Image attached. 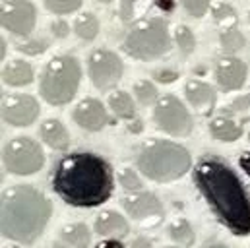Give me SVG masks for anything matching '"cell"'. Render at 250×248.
<instances>
[{
	"instance_id": "cell-1",
	"label": "cell",
	"mask_w": 250,
	"mask_h": 248,
	"mask_svg": "<svg viewBox=\"0 0 250 248\" xmlns=\"http://www.w3.org/2000/svg\"><path fill=\"white\" fill-rule=\"evenodd\" d=\"M194 185L221 225L237 237L250 235V194L223 159L202 157L194 167Z\"/></svg>"
},
{
	"instance_id": "cell-2",
	"label": "cell",
	"mask_w": 250,
	"mask_h": 248,
	"mask_svg": "<svg viewBox=\"0 0 250 248\" xmlns=\"http://www.w3.org/2000/svg\"><path fill=\"white\" fill-rule=\"evenodd\" d=\"M51 185L55 194L74 207H97L113 194L111 165L97 153L74 151L55 165Z\"/></svg>"
},
{
	"instance_id": "cell-3",
	"label": "cell",
	"mask_w": 250,
	"mask_h": 248,
	"mask_svg": "<svg viewBox=\"0 0 250 248\" xmlns=\"http://www.w3.org/2000/svg\"><path fill=\"white\" fill-rule=\"evenodd\" d=\"M51 215V200L33 186L16 185L2 192L0 231L4 239L31 247L45 233Z\"/></svg>"
},
{
	"instance_id": "cell-4",
	"label": "cell",
	"mask_w": 250,
	"mask_h": 248,
	"mask_svg": "<svg viewBox=\"0 0 250 248\" xmlns=\"http://www.w3.org/2000/svg\"><path fill=\"white\" fill-rule=\"evenodd\" d=\"M192 157L187 147L167 142L151 140L138 153V169L155 183H173L190 171Z\"/></svg>"
},
{
	"instance_id": "cell-5",
	"label": "cell",
	"mask_w": 250,
	"mask_h": 248,
	"mask_svg": "<svg viewBox=\"0 0 250 248\" xmlns=\"http://www.w3.org/2000/svg\"><path fill=\"white\" fill-rule=\"evenodd\" d=\"M82 68L78 59L61 55L47 62L41 76V97L51 105H66L80 87Z\"/></svg>"
},
{
	"instance_id": "cell-6",
	"label": "cell",
	"mask_w": 250,
	"mask_h": 248,
	"mask_svg": "<svg viewBox=\"0 0 250 248\" xmlns=\"http://www.w3.org/2000/svg\"><path fill=\"white\" fill-rule=\"evenodd\" d=\"M123 49L126 55L138 61H151L167 55L171 49V35L167 21L161 18H147L138 21L126 33Z\"/></svg>"
},
{
	"instance_id": "cell-7",
	"label": "cell",
	"mask_w": 250,
	"mask_h": 248,
	"mask_svg": "<svg viewBox=\"0 0 250 248\" xmlns=\"http://www.w3.org/2000/svg\"><path fill=\"white\" fill-rule=\"evenodd\" d=\"M4 167L12 175H33L43 169L45 165V153L41 145L31 138H14L6 144L4 155H2Z\"/></svg>"
},
{
	"instance_id": "cell-8",
	"label": "cell",
	"mask_w": 250,
	"mask_h": 248,
	"mask_svg": "<svg viewBox=\"0 0 250 248\" xmlns=\"http://www.w3.org/2000/svg\"><path fill=\"white\" fill-rule=\"evenodd\" d=\"M153 121L159 130L167 132L169 136L181 138L192 132V117L187 107L175 95H165L155 103Z\"/></svg>"
},
{
	"instance_id": "cell-9",
	"label": "cell",
	"mask_w": 250,
	"mask_h": 248,
	"mask_svg": "<svg viewBox=\"0 0 250 248\" xmlns=\"http://www.w3.org/2000/svg\"><path fill=\"white\" fill-rule=\"evenodd\" d=\"M87 70H89V78L93 85L101 91H109L121 82L125 66L115 53L107 49H97L91 53L87 61Z\"/></svg>"
},
{
	"instance_id": "cell-10",
	"label": "cell",
	"mask_w": 250,
	"mask_h": 248,
	"mask_svg": "<svg viewBox=\"0 0 250 248\" xmlns=\"http://www.w3.org/2000/svg\"><path fill=\"white\" fill-rule=\"evenodd\" d=\"M123 207L142 227H155L163 221V204L151 192H132L123 198Z\"/></svg>"
},
{
	"instance_id": "cell-11",
	"label": "cell",
	"mask_w": 250,
	"mask_h": 248,
	"mask_svg": "<svg viewBox=\"0 0 250 248\" xmlns=\"http://www.w3.org/2000/svg\"><path fill=\"white\" fill-rule=\"evenodd\" d=\"M35 6L29 0H6L2 4L0 21L2 27L16 33V35H27L35 27Z\"/></svg>"
},
{
	"instance_id": "cell-12",
	"label": "cell",
	"mask_w": 250,
	"mask_h": 248,
	"mask_svg": "<svg viewBox=\"0 0 250 248\" xmlns=\"http://www.w3.org/2000/svg\"><path fill=\"white\" fill-rule=\"evenodd\" d=\"M39 115V103L31 95H8L2 99V121L12 126H29Z\"/></svg>"
},
{
	"instance_id": "cell-13",
	"label": "cell",
	"mask_w": 250,
	"mask_h": 248,
	"mask_svg": "<svg viewBox=\"0 0 250 248\" xmlns=\"http://www.w3.org/2000/svg\"><path fill=\"white\" fill-rule=\"evenodd\" d=\"M74 121L87 132H99L109 124V115L101 101L89 97L78 103V107L74 109Z\"/></svg>"
},
{
	"instance_id": "cell-14",
	"label": "cell",
	"mask_w": 250,
	"mask_h": 248,
	"mask_svg": "<svg viewBox=\"0 0 250 248\" xmlns=\"http://www.w3.org/2000/svg\"><path fill=\"white\" fill-rule=\"evenodd\" d=\"M247 64L235 57H225L217 62L215 66V78H217V83L227 89V91H235V89H241L245 85V80H247Z\"/></svg>"
},
{
	"instance_id": "cell-15",
	"label": "cell",
	"mask_w": 250,
	"mask_h": 248,
	"mask_svg": "<svg viewBox=\"0 0 250 248\" xmlns=\"http://www.w3.org/2000/svg\"><path fill=\"white\" fill-rule=\"evenodd\" d=\"M185 95H187L188 103L196 109V113L200 115H209L213 111L215 105V89L200 80H190L185 87Z\"/></svg>"
},
{
	"instance_id": "cell-16",
	"label": "cell",
	"mask_w": 250,
	"mask_h": 248,
	"mask_svg": "<svg viewBox=\"0 0 250 248\" xmlns=\"http://www.w3.org/2000/svg\"><path fill=\"white\" fill-rule=\"evenodd\" d=\"M93 231L99 237H105V239H125L130 233V225L117 211H101L95 217Z\"/></svg>"
},
{
	"instance_id": "cell-17",
	"label": "cell",
	"mask_w": 250,
	"mask_h": 248,
	"mask_svg": "<svg viewBox=\"0 0 250 248\" xmlns=\"http://www.w3.org/2000/svg\"><path fill=\"white\" fill-rule=\"evenodd\" d=\"M41 138L49 147L57 151H64L70 145V134L66 132L64 124L55 119H49L41 124Z\"/></svg>"
},
{
	"instance_id": "cell-18",
	"label": "cell",
	"mask_w": 250,
	"mask_h": 248,
	"mask_svg": "<svg viewBox=\"0 0 250 248\" xmlns=\"http://www.w3.org/2000/svg\"><path fill=\"white\" fill-rule=\"evenodd\" d=\"M2 80H4V83L12 85V87L29 85V83L33 82V68H31L29 62L12 61V62H8V66L4 68Z\"/></svg>"
},
{
	"instance_id": "cell-19",
	"label": "cell",
	"mask_w": 250,
	"mask_h": 248,
	"mask_svg": "<svg viewBox=\"0 0 250 248\" xmlns=\"http://www.w3.org/2000/svg\"><path fill=\"white\" fill-rule=\"evenodd\" d=\"M209 132L219 142H235L241 138L243 128L237 121H233L229 117H217L209 123Z\"/></svg>"
},
{
	"instance_id": "cell-20",
	"label": "cell",
	"mask_w": 250,
	"mask_h": 248,
	"mask_svg": "<svg viewBox=\"0 0 250 248\" xmlns=\"http://www.w3.org/2000/svg\"><path fill=\"white\" fill-rule=\"evenodd\" d=\"M61 241L74 248H87L89 241H91V233H89L87 225H83V223H70V225L62 227Z\"/></svg>"
},
{
	"instance_id": "cell-21",
	"label": "cell",
	"mask_w": 250,
	"mask_h": 248,
	"mask_svg": "<svg viewBox=\"0 0 250 248\" xmlns=\"http://www.w3.org/2000/svg\"><path fill=\"white\" fill-rule=\"evenodd\" d=\"M109 107L123 121H132L134 115H136L134 103H132V99H130V95L126 91H115V93H111L109 95Z\"/></svg>"
},
{
	"instance_id": "cell-22",
	"label": "cell",
	"mask_w": 250,
	"mask_h": 248,
	"mask_svg": "<svg viewBox=\"0 0 250 248\" xmlns=\"http://www.w3.org/2000/svg\"><path fill=\"white\" fill-rule=\"evenodd\" d=\"M74 31L80 39L83 41H93L99 33V21L97 18L91 14V12H85V14H80L74 21Z\"/></svg>"
},
{
	"instance_id": "cell-23",
	"label": "cell",
	"mask_w": 250,
	"mask_h": 248,
	"mask_svg": "<svg viewBox=\"0 0 250 248\" xmlns=\"http://www.w3.org/2000/svg\"><path fill=\"white\" fill-rule=\"evenodd\" d=\"M169 237L179 245V247H192L196 241L194 229L187 219H175L169 225Z\"/></svg>"
},
{
	"instance_id": "cell-24",
	"label": "cell",
	"mask_w": 250,
	"mask_h": 248,
	"mask_svg": "<svg viewBox=\"0 0 250 248\" xmlns=\"http://www.w3.org/2000/svg\"><path fill=\"white\" fill-rule=\"evenodd\" d=\"M219 43H221V49H223L225 55H235V53L243 51V47H245L247 41H245V35L241 33L239 27H231V29L221 31Z\"/></svg>"
},
{
	"instance_id": "cell-25",
	"label": "cell",
	"mask_w": 250,
	"mask_h": 248,
	"mask_svg": "<svg viewBox=\"0 0 250 248\" xmlns=\"http://www.w3.org/2000/svg\"><path fill=\"white\" fill-rule=\"evenodd\" d=\"M211 14H213V20L223 27V31L231 29V27H237V14H235L233 6L225 4V2H219V4L213 6Z\"/></svg>"
},
{
	"instance_id": "cell-26",
	"label": "cell",
	"mask_w": 250,
	"mask_h": 248,
	"mask_svg": "<svg viewBox=\"0 0 250 248\" xmlns=\"http://www.w3.org/2000/svg\"><path fill=\"white\" fill-rule=\"evenodd\" d=\"M134 95L142 105H151L157 99V89L151 82L147 80H140L134 83Z\"/></svg>"
},
{
	"instance_id": "cell-27",
	"label": "cell",
	"mask_w": 250,
	"mask_h": 248,
	"mask_svg": "<svg viewBox=\"0 0 250 248\" xmlns=\"http://www.w3.org/2000/svg\"><path fill=\"white\" fill-rule=\"evenodd\" d=\"M225 115L229 117H241V119H250V91L233 99L225 107Z\"/></svg>"
},
{
	"instance_id": "cell-28",
	"label": "cell",
	"mask_w": 250,
	"mask_h": 248,
	"mask_svg": "<svg viewBox=\"0 0 250 248\" xmlns=\"http://www.w3.org/2000/svg\"><path fill=\"white\" fill-rule=\"evenodd\" d=\"M175 43L179 45V49L185 55H190L196 49L194 33L190 31V27H187V25H177V29H175Z\"/></svg>"
},
{
	"instance_id": "cell-29",
	"label": "cell",
	"mask_w": 250,
	"mask_h": 248,
	"mask_svg": "<svg viewBox=\"0 0 250 248\" xmlns=\"http://www.w3.org/2000/svg\"><path fill=\"white\" fill-rule=\"evenodd\" d=\"M16 49H18L20 53H23V55L39 57V55H43V53L49 49V41H47V39H29V41L18 43Z\"/></svg>"
},
{
	"instance_id": "cell-30",
	"label": "cell",
	"mask_w": 250,
	"mask_h": 248,
	"mask_svg": "<svg viewBox=\"0 0 250 248\" xmlns=\"http://www.w3.org/2000/svg\"><path fill=\"white\" fill-rule=\"evenodd\" d=\"M83 0H45V6L53 14H70L82 6Z\"/></svg>"
},
{
	"instance_id": "cell-31",
	"label": "cell",
	"mask_w": 250,
	"mask_h": 248,
	"mask_svg": "<svg viewBox=\"0 0 250 248\" xmlns=\"http://www.w3.org/2000/svg\"><path fill=\"white\" fill-rule=\"evenodd\" d=\"M119 183L128 192H140L142 190V179L136 175V171L132 169H123L119 173Z\"/></svg>"
},
{
	"instance_id": "cell-32",
	"label": "cell",
	"mask_w": 250,
	"mask_h": 248,
	"mask_svg": "<svg viewBox=\"0 0 250 248\" xmlns=\"http://www.w3.org/2000/svg\"><path fill=\"white\" fill-rule=\"evenodd\" d=\"M181 2L192 18H202L209 8V0H181Z\"/></svg>"
},
{
	"instance_id": "cell-33",
	"label": "cell",
	"mask_w": 250,
	"mask_h": 248,
	"mask_svg": "<svg viewBox=\"0 0 250 248\" xmlns=\"http://www.w3.org/2000/svg\"><path fill=\"white\" fill-rule=\"evenodd\" d=\"M146 2V0H121V6H119V16L123 21H132V18L136 16L138 12V6Z\"/></svg>"
},
{
	"instance_id": "cell-34",
	"label": "cell",
	"mask_w": 250,
	"mask_h": 248,
	"mask_svg": "<svg viewBox=\"0 0 250 248\" xmlns=\"http://www.w3.org/2000/svg\"><path fill=\"white\" fill-rule=\"evenodd\" d=\"M153 78L159 83H173V82L179 80V72H175V70H155Z\"/></svg>"
},
{
	"instance_id": "cell-35",
	"label": "cell",
	"mask_w": 250,
	"mask_h": 248,
	"mask_svg": "<svg viewBox=\"0 0 250 248\" xmlns=\"http://www.w3.org/2000/svg\"><path fill=\"white\" fill-rule=\"evenodd\" d=\"M51 31H53V35H55V37L64 39V37L70 33V27H68V23H66V21L57 20V21H53V23H51Z\"/></svg>"
},
{
	"instance_id": "cell-36",
	"label": "cell",
	"mask_w": 250,
	"mask_h": 248,
	"mask_svg": "<svg viewBox=\"0 0 250 248\" xmlns=\"http://www.w3.org/2000/svg\"><path fill=\"white\" fill-rule=\"evenodd\" d=\"M151 247H153V241L147 239V237H136L130 243V248H151Z\"/></svg>"
},
{
	"instance_id": "cell-37",
	"label": "cell",
	"mask_w": 250,
	"mask_h": 248,
	"mask_svg": "<svg viewBox=\"0 0 250 248\" xmlns=\"http://www.w3.org/2000/svg\"><path fill=\"white\" fill-rule=\"evenodd\" d=\"M153 2H155V6H157L161 12H165V14L173 12V10H175V6H177V2H175V0H153Z\"/></svg>"
},
{
	"instance_id": "cell-38",
	"label": "cell",
	"mask_w": 250,
	"mask_h": 248,
	"mask_svg": "<svg viewBox=\"0 0 250 248\" xmlns=\"http://www.w3.org/2000/svg\"><path fill=\"white\" fill-rule=\"evenodd\" d=\"M95 248H125V245L121 243V239H107V241H101L99 245H95Z\"/></svg>"
},
{
	"instance_id": "cell-39",
	"label": "cell",
	"mask_w": 250,
	"mask_h": 248,
	"mask_svg": "<svg viewBox=\"0 0 250 248\" xmlns=\"http://www.w3.org/2000/svg\"><path fill=\"white\" fill-rule=\"evenodd\" d=\"M239 165H241V169L250 177V151L241 153V157H239Z\"/></svg>"
},
{
	"instance_id": "cell-40",
	"label": "cell",
	"mask_w": 250,
	"mask_h": 248,
	"mask_svg": "<svg viewBox=\"0 0 250 248\" xmlns=\"http://www.w3.org/2000/svg\"><path fill=\"white\" fill-rule=\"evenodd\" d=\"M142 128H144V126H142V121H132V123L128 124V130H130L132 134H140Z\"/></svg>"
},
{
	"instance_id": "cell-41",
	"label": "cell",
	"mask_w": 250,
	"mask_h": 248,
	"mask_svg": "<svg viewBox=\"0 0 250 248\" xmlns=\"http://www.w3.org/2000/svg\"><path fill=\"white\" fill-rule=\"evenodd\" d=\"M0 45H2V49H0V57H2V59H6V41L2 39V41H0Z\"/></svg>"
},
{
	"instance_id": "cell-42",
	"label": "cell",
	"mask_w": 250,
	"mask_h": 248,
	"mask_svg": "<svg viewBox=\"0 0 250 248\" xmlns=\"http://www.w3.org/2000/svg\"><path fill=\"white\" fill-rule=\"evenodd\" d=\"M204 248H229V247H225V245H219V243H211V245H206Z\"/></svg>"
},
{
	"instance_id": "cell-43",
	"label": "cell",
	"mask_w": 250,
	"mask_h": 248,
	"mask_svg": "<svg viewBox=\"0 0 250 248\" xmlns=\"http://www.w3.org/2000/svg\"><path fill=\"white\" fill-rule=\"evenodd\" d=\"M53 248H74V247H70V245H66V243H62V241H61V243H55V245H53Z\"/></svg>"
},
{
	"instance_id": "cell-44",
	"label": "cell",
	"mask_w": 250,
	"mask_h": 248,
	"mask_svg": "<svg viewBox=\"0 0 250 248\" xmlns=\"http://www.w3.org/2000/svg\"><path fill=\"white\" fill-rule=\"evenodd\" d=\"M95 2H101V4H109V2H113V0H95Z\"/></svg>"
},
{
	"instance_id": "cell-45",
	"label": "cell",
	"mask_w": 250,
	"mask_h": 248,
	"mask_svg": "<svg viewBox=\"0 0 250 248\" xmlns=\"http://www.w3.org/2000/svg\"><path fill=\"white\" fill-rule=\"evenodd\" d=\"M4 248H20V247H16V245H10V247H4Z\"/></svg>"
},
{
	"instance_id": "cell-46",
	"label": "cell",
	"mask_w": 250,
	"mask_h": 248,
	"mask_svg": "<svg viewBox=\"0 0 250 248\" xmlns=\"http://www.w3.org/2000/svg\"><path fill=\"white\" fill-rule=\"evenodd\" d=\"M163 248H183V247H163Z\"/></svg>"
},
{
	"instance_id": "cell-47",
	"label": "cell",
	"mask_w": 250,
	"mask_h": 248,
	"mask_svg": "<svg viewBox=\"0 0 250 248\" xmlns=\"http://www.w3.org/2000/svg\"><path fill=\"white\" fill-rule=\"evenodd\" d=\"M249 142H250V130H249Z\"/></svg>"
}]
</instances>
